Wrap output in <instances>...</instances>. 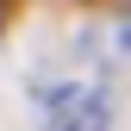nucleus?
<instances>
[{
    "mask_svg": "<svg viewBox=\"0 0 131 131\" xmlns=\"http://www.w3.org/2000/svg\"><path fill=\"white\" fill-rule=\"evenodd\" d=\"M38 131H112V94L106 88H56Z\"/></svg>",
    "mask_w": 131,
    "mask_h": 131,
    "instance_id": "obj_1",
    "label": "nucleus"
}]
</instances>
